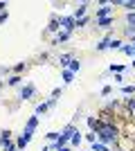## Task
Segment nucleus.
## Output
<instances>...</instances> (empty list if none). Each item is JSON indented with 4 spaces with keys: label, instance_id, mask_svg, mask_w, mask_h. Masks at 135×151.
<instances>
[{
    "label": "nucleus",
    "instance_id": "f257e3e1",
    "mask_svg": "<svg viewBox=\"0 0 135 151\" xmlns=\"http://www.w3.org/2000/svg\"><path fill=\"white\" fill-rule=\"evenodd\" d=\"M97 142L101 145H117V129L113 124H101L99 131H97Z\"/></svg>",
    "mask_w": 135,
    "mask_h": 151
},
{
    "label": "nucleus",
    "instance_id": "f03ea898",
    "mask_svg": "<svg viewBox=\"0 0 135 151\" xmlns=\"http://www.w3.org/2000/svg\"><path fill=\"white\" fill-rule=\"evenodd\" d=\"M61 27H63V32H68V34H72V29L77 27V20L72 18V16H68V18H61Z\"/></svg>",
    "mask_w": 135,
    "mask_h": 151
},
{
    "label": "nucleus",
    "instance_id": "7ed1b4c3",
    "mask_svg": "<svg viewBox=\"0 0 135 151\" xmlns=\"http://www.w3.org/2000/svg\"><path fill=\"white\" fill-rule=\"evenodd\" d=\"M36 126H39V115L34 113L29 120H27V124H25V133H32L34 135V131H36Z\"/></svg>",
    "mask_w": 135,
    "mask_h": 151
},
{
    "label": "nucleus",
    "instance_id": "20e7f679",
    "mask_svg": "<svg viewBox=\"0 0 135 151\" xmlns=\"http://www.w3.org/2000/svg\"><path fill=\"white\" fill-rule=\"evenodd\" d=\"M110 12H113V7H110V5H101L99 9H97V20H101V18H110Z\"/></svg>",
    "mask_w": 135,
    "mask_h": 151
},
{
    "label": "nucleus",
    "instance_id": "39448f33",
    "mask_svg": "<svg viewBox=\"0 0 135 151\" xmlns=\"http://www.w3.org/2000/svg\"><path fill=\"white\" fill-rule=\"evenodd\" d=\"M86 9H88V2H81V5L74 9V14H72V18L74 20H81V18H86L84 14H86Z\"/></svg>",
    "mask_w": 135,
    "mask_h": 151
},
{
    "label": "nucleus",
    "instance_id": "423d86ee",
    "mask_svg": "<svg viewBox=\"0 0 135 151\" xmlns=\"http://www.w3.org/2000/svg\"><path fill=\"white\" fill-rule=\"evenodd\" d=\"M34 93H36V86H25V88L20 90V99H29V97H34Z\"/></svg>",
    "mask_w": 135,
    "mask_h": 151
},
{
    "label": "nucleus",
    "instance_id": "0eeeda50",
    "mask_svg": "<svg viewBox=\"0 0 135 151\" xmlns=\"http://www.w3.org/2000/svg\"><path fill=\"white\" fill-rule=\"evenodd\" d=\"M29 140H32V133H25V131H23V135H20V138H18V142H16V147H18V149H25V147L29 145Z\"/></svg>",
    "mask_w": 135,
    "mask_h": 151
},
{
    "label": "nucleus",
    "instance_id": "6e6552de",
    "mask_svg": "<svg viewBox=\"0 0 135 151\" xmlns=\"http://www.w3.org/2000/svg\"><path fill=\"white\" fill-rule=\"evenodd\" d=\"M70 63H72V54H61V57H59V65L63 70L70 68Z\"/></svg>",
    "mask_w": 135,
    "mask_h": 151
},
{
    "label": "nucleus",
    "instance_id": "1a4fd4ad",
    "mask_svg": "<svg viewBox=\"0 0 135 151\" xmlns=\"http://www.w3.org/2000/svg\"><path fill=\"white\" fill-rule=\"evenodd\" d=\"M110 41H113V36H106V38H104V41H101V43L97 45V50H99V52L108 50V47H110Z\"/></svg>",
    "mask_w": 135,
    "mask_h": 151
},
{
    "label": "nucleus",
    "instance_id": "9d476101",
    "mask_svg": "<svg viewBox=\"0 0 135 151\" xmlns=\"http://www.w3.org/2000/svg\"><path fill=\"white\" fill-rule=\"evenodd\" d=\"M59 27H61V18L56 20V16H54L52 23H50V27H47V32H59Z\"/></svg>",
    "mask_w": 135,
    "mask_h": 151
},
{
    "label": "nucleus",
    "instance_id": "9b49d317",
    "mask_svg": "<svg viewBox=\"0 0 135 151\" xmlns=\"http://www.w3.org/2000/svg\"><path fill=\"white\" fill-rule=\"evenodd\" d=\"M74 133H77V129H74V124H68V126H65V129H63V135H68V138H72Z\"/></svg>",
    "mask_w": 135,
    "mask_h": 151
},
{
    "label": "nucleus",
    "instance_id": "f8f14e48",
    "mask_svg": "<svg viewBox=\"0 0 135 151\" xmlns=\"http://www.w3.org/2000/svg\"><path fill=\"white\" fill-rule=\"evenodd\" d=\"M68 70H70V72H79V70H81V63H79L77 59H72V63H70V68H68Z\"/></svg>",
    "mask_w": 135,
    "mask_h": 151
},
{
    "label": "nucleus",
    "instance_id": "ddd939ff",
    "mask_svg": "<svg viewBox=\"0 0 135 151\" xmlns=\"http://www.w3.org/2000/svg\"><path fill=\"white\" fill-rule=\"evenodd\" d=\"M122 52H124V54H129V57H135V45H124Z\"/></svg>",
    "mask_w": 135,
    "mask_h": 151
},
{
    "label": "nucleus",
    "instance_id": "4468645a",
    "mask_svg": "<svg viewBox=\"0 0 135 151\" xmlns=\"http://www.w3.org/2000/svg\"><path fill=\"white\" fill-rule=\"evenodd\" d=\"M68 38H70V34H68V32H61V34H59V36H56V41H54V43H63V41H68Z\"/></svg>",
    "mask_w": 135,
    "mask_h": 151
},
{
    "label": "nucleus",
    "instance_id": "2eb2a0df",
    "mask_svg": "<svg viewBox=\"0 0 135 151\" xmlns=\"http://www.w3.org/2000/svg\"><path fill=\"white\" fill-rule=\"evenodd\" d=\"M72 79H74V72H70V70H63V81H65V83H70Z\"/></svg>",
    "mask_w": 135,
    "mask_h": 151
},
{
    "label": "nucleus",
    "instance_id": "dca6fc26",
    "mask_svg": "<svg viewBox=\"0 0 135 151\" xmlns=\"http://www.w3.org/2000/svg\"><path fill=\"white\" fill-rule=\"evenodd\" d=\"M47 108H50V104H47V101H43V104H39V106H36V115L45 113V111H47Z\"/></svg>",
    "mask_w": 135,
    "mask_h": 151
},
{
    "label": "nucleus",
    "instance_id": "f3484780",
    "mask_svg": "<svg viewBox=\"0 0 135 151\" xmlns=\"http://www.w3.org/2000/svg\"><path fill=\"white\" fill-rule=\"evenodd\" d=\"M92 151H108V147L101 142H92Z\"/></svg>",
    "mask_w": 135,
    "mask_h": 151
},
{
    "label": "nucleus",
    "instance_id": "a211bd4d",
    "mask_svg": "<svg viewBox=\"0 0 135 151\" xmlns=\"http://www.w3.org/2000/svg\"><path fill=\"white\" fill-rule=\"evenodd\" d=\"M122 93L124 95H135V86H122Z\"/></svg>",
    "mask_w": 135,
    "mask_h": 151
},
{
    "label": "nucleus",
    "instance_id": "6ab92c4d",
    "mask_svg": "<svg viewBox=\"0 0 135 151\" xmlns=\"http://www.w3.org/2000/svg\"><path fill=\"white\" fill-rule=\"evenodd\" d=\"M126 108H129L131 113L135 111V97H131V99H126Z\"/></svg>",
    "mask_w": 135,
    "mask_h": 151
},
{
    "label": "nucleus",
    "instance_id": "aec40b11",
    "mask_svg": "<svg viewBox=\"0 0 135 151\" xmlns=\"http://www.w3.org/2000/svg\"><path fill=\"white\" fill-rule=\"evenodd\" d=\"M70 142H72V145H74V147H77L79 142H81V135H79V131H77V133H74V135H72V138H70Z\"/></svg>",
    "mask_w": 135,
    "mask_h": 151
},
{
    "label": "nucleus",
    "instance_id": "412c9836",
    "mask_svg": "<svg viewBox=\"0 0 135 151\" xmlns=\"http://www.w3.org/2000/svg\"><path fill=\"white\" fill-rule=\"evenodd\" d=\"M7 83H9V86H18V83H20V77H18V75H14Z\"/></svg>",
    "mask_w": 135,
    "mask_h": 151
},
{
    "label": "nucleus",
    "instance_id": "4be33fe9",
    "mask_svg": "<svg viewBox=\"0 0 135 151\" xmlns=\"http://www.w3.org/2000/svg\"><path fill=\"white\" fill-rule=\"evenodd\" d=\"M59 138H61V135H59V133H54V131H52V133H47V140H50V142H56Z\"/></svg>",
    "mask_w": 135,
    "mask_h": 151
},
{
    "label": "nucleus",
    "instance_id": "5701e85b",
    "mask_svg": "<svg viewBox=\"0 0 135 151\" xmlns=\"http://www.w3.org/2000/svg\"><path fill=\"white\" fill-rule=\"evenodd\" d=\"M86 140H88L90 145H92V142H97V133H92V131H90L88 135H86Z\"/></svg>",
    "mask_w": 135,
    "mask_h": 151
},
{
    "label": "nucleus",
    "instance_id": "b1692460",
    "mask_svg": "<svg viewBox=\"0 0 135 151\" xmlns=\"http://www.w3.org/2000/svg\"><path fill=\"white\" fill-rule=\"evenodd\" d=\"M97 23H99L101 27H108L110 23H113V18H101V20H97Z\"/></svg>",
    "mask_w": 135,
    "mask_h": 151
},
{
    "label": "nucleus",
    "instance_id": "393cba45",
    "mask_svg": "<svg viewBox=\"0 0 135 151\" xmlns=\"http://www.w3.org/2000/svg\"><path fill=\"white\" fill-rule=\"evenodd\" d=\"M110 72H122V70H124V65H110Z\"/></svg>",
    "mask_w": 135,
    "mask_h": 151
},
{
    "label": "nucleus",
    "instance_id": "a878e982",
    "mask_svg": "<svg viewBox=\"0 0 135 151\" xmlns=\"http://www.w3.org/2000/svg\"><path fill=\"white\" fill-rule=\"evenodd\" d=\"M108 95H110V86H104L101 88V97H108Z\"/></svg>",
    "mask_w": 135,
    "mask_h": 151
},
{
    "label": "nucleus",
    "instance_id": "bb28decb",
    "mask_svg": "<svg viewBox=\"0 0 135 151\" xmlns=\"http://www.w3.org/2000/svg\"><path fill=\"white\" fill-rule=\"evenodd\" d=\"M110 47H113V50H117V47H122V43L115 38V41H110Z\"/></svg>",
    "mask_w": 135,
    "mask_h": 151
},
{
    "label": "nucleus",
    "instance_id": "cd10ccee",
    "mask_svg": "<svg viewBox=\"0 0 135 151\" xmlns=\"http://www.w3.org/2000/svg\"><path fill=\"white\" fill-rule=\"evenodd\" d=\"M61 93H63V90H61V88H54V90H52V97L56 99V97H61Z\"/></svg>",
    "mask_w": 135,
    "mask_h": 151
},
{
    "label": "nucleus",
    "instance_id": "c85d7f7f",
    "mask_svg": "<svg viewBox=\"0 0 135 151\" xmlns=\"http://www.w3.org/2000/svg\"><path fill=\"white\" fill-rule=\"evenodd\" d=\"M122 7H126V9H135V0H133V2H122Z\"/></svg>",
    "mask_w": 135,
    "mask_h": 151
},
{
    "label": "nucleus",
    "instance_id": "c756f323",
    "mask_svg": "<svg viewBox=\"0 0 135 151\" xmlns=\"http://www.w3.org/2000/svg\"><path fill=\"white\" fill-rule=\"evenodd\" d=\"M23 70H25V63H18V65L14 68V72H23Z\"/></svg>",
    "mask_w": 135,
    "mask_h": 151
},
{
    "label": "nucleus",
    "instance_id": "7c9ffc66",
    "mask_svg": "<svg viewBox=\"0 0 135 151\" xmlns=\"http://www.w3.org/2000/svg\"><path fill=\"white\" fill-rule=\"evenodd\" d=\"M86 23H88V18H81V20H77V27H84Z\"/></svg>",
    "mask_w": 135,
    "mask_h": 151
},
{
    "label": "nucleus",
    "instance_id": "2f4dec72",
    "mask_svg": "<svg viewBox=\"0 0 135 151\" xmlns=\"http://www.w3.org/2000/svg\"><path fill=\"white\" fill-rule=\"evenodd\" d=\"M5 20H7V12H5V14H0V25H2Z\"/></svg>",
    "mask_w": 135,
    "mask_h": 151
},
{
    "label": "nucleus",
    "instance_id": "473e14b6",
    "mask_svg": "<svg viewBox=\"0 0 135 151\" xmlns=\"http://www.w3.org/2000/svg\"><path fill=\"white\" fill-rule=\"evenodd\" d=\"M5 7H7V2H0V14H5Z\"/></svg>",
    "mask_w": 135,
    "mask_h": 151
},
{
    "label": "nucleus",
    "instance_id": "72a5a7b5",
    "mask_svg": "<svg viewBox=\"0 0 135 151\" xmlns=\"http://www.w3.org/2000/svg\"><path fill=\"white\" fill-rule=\"evenodd\" d=\"M59 151H70V149H68V147H61V149H59Z\"/></svg>",
    "mask_w": 135,
    "mask_h": 151
},
{
    "label": "nucleus",
    "instance_id": "f704fd0d",
    "mask_svg": "<svg viewBox=\"0 0 135 151\" xmlns=\"http://www.w3.org/2000/svg\"><path fill=\"white\" fill-rule=\"evenodd\" d=\"M0 90H2V81H0Z\"/></svg>",
    "mask_w": 135,
    "mask_h": 151
},
{
    "label": "nucleus",
    "instance_id": "c9c22d12",
    "mask_svg": "<svg viewBox=\"0 0 135 151\" xmlns=\"http://www.w3.org/2000/svg\"><path fill=\"white\" fill-rule=\"evenodd\" d=\"M133 68H135V59H133Z\"/></svg>",
    "mask_w": 135,
    "mask_h": 151
},
{
    "label": "nucleus",
    "instance_id": "e433bc0d",
    "mask_svg": "<svg viewBox=\"0 0 135 151\" xmlns=\"http://www.w3.org/2000/svg\"><path fill=\"white\" fill-rule=\"evenodd\" d=\"M117 151H122V149H117Z\"/></svg>",
    "mask_w": 135,
    "mask_h": 151
},
{
    "label": "nucleus",
    "instance_id": "4c0bfd02",
    "mask_svg": "<svg viewBox=\"0 0 135 151\" xmlns=\"http://www.w3.org/2000/svg\"><path fill=\"white\" fill-rule=\"evenodd\" d=\"M133 45H135V43H133Z\"/></svg>",
    "mask_w": 135,
    "mask_h": 151
}]
</instances>
